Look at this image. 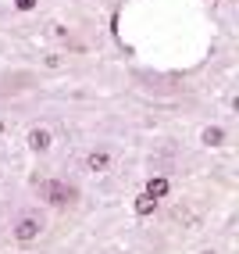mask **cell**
<instances>
[{"mask_svg": "<svg viewBox=\"0 0 239 254\" xmlns=\"http://www.w3.org/2000/svg\"><path fill=\"white\" fill-rule=\"evenodd\" d=\"M40 193H43L47 204H54V208H64V204H75V200H79V190H75L72 183H64V179L40 183Z\"/></svg>", "mask_w": 239, "mask_h": 254, "instance_id": "obj_1", "label": "cell"}, {"mask_svg": "<svg viewBox=\"0 0 239 254\" xmlns=\"http://www.w3.org/2000/svg\"><path fill=\"white\" fill-rule=\"evenodd\" d=\"M11 233H14V240H18V244H32V240H40V233H43V218L25 211L18 222L11 226Z\"/></svg>", "mask_w": 239, "mask_h": 254, "instance_id": "obj_2", "label": "cell"}, {"mask_svg": "<svg viewBox=\"0 0 239 254\" xmlns=\"http://www.w3.org/2000/svg\"><path fill=\"white\" fill-rule=\"evenodd\" d=\"M29 147L40 150V154H43V150H50V129H32V132H29Z\"/></svg>", "mask_w": 239, "mask_h": 254, "instance_id": "obj_3", "label": "cell"}, {"mask_svg": "<svg viewBox=\"0 0 239 254\" xmlns=\"http://www.w3.org/2000/svg\"><path fill=\"white\" fill-rule=\"evenodd\" d=\"M107 165H111L107 150H93V154H86V168H90V172H104Z\"/></svg>", "mask_w": 239, "mask_h": 254, "instance_id": "obj_4", "label": "cell"}, {"mask_svg": "<svg viewBox=\"0 0 239 254\" xmlns=\"http://www.w3.org/2000/svg\"><path fill=\"white\" fill-rule=\"evenodd\" d=\"M168 190H172V183H168L164 176H157V179H150V183H146V193H150L153 200H161Z\"/></svg>", "mask_w": 239, "mask_h": 254, "instance_id": "obj_5", "label": "cell"}, {"mask_svg": "<svg viewBox=\"0 0 239 254\" xmlns=\"http://www.w3.org/2000/svg\"><path fill=\"white\" fill-rule=\"evenodd\" d=\"M221 140H225V129H218V126L203 129V143H207V147H221Z\"/></svg>", "mask_w": 239, "mask_h": 254, "instance_id": "obj_6", "label": "cell"}, {"mask_svg": "<svg viewBox=\"0 0 239 254\" xmlns=\"http://www.w3.org/2000/svg\"><path fill=\"white\" fill-rule=\"evenodd\" d=\"M153 208H157V200H153L150 193H140V197H136V215H153Z\"/></svg>", "mask_w": 239, "mask_h": 254, "instance_id": "obj_7", "label": "cell"}, {"mask_svg": "<svg viewBox=\"0 0 239 254\" xmlns=\"http://www.w3.org/2000/svg\"><path fill=\"white\" fill-rule=\"evenodd\" d=\"M14 7H18V11H32V7H36V0H14Z\"/></svg>", "mask_w": 239, "mask_h": 254, "instance_id": "obj_8", "label": "cell"}]
</instances>
